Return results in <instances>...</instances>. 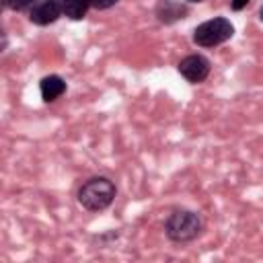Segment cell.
<instances>
[{"label": "cell", "mask_w": 263, "mask_h": 263, "mask_svg": "<svg viewBox=\"0 0 263 263\" xmlns=\"http://www.w3.org/2000/svg\"><path fill=\"white\" fill-rule=\"evenodd\" d=\"M115 183L107 177H92L78 189V201L88 212H101L115 199Z\"/></svg>", "instance_id": "1"}, {"label": "cell", "mask_w": 263, "mask_h": 263, "mask_svg": "<svg viewBox=\"0 0 263 263\" xmlns=\"http://www.w3.org/2000/svg\"><path fill=\"white\" fill-rule=\"evenodd\" d=\"M166 236L175 242H189L201 232V220L191 210H175L166 218Z\"/></svg>", "instance_id": "2"}, {"label": "cell", "mask_w": 263, "mask_h": 263, "mask_svg": "<svg viewBox=\"0 0 263 263\" xmlns=\"http://www.w3.org/2000/svg\"><path fill=\"white\" fill-rule=\"evenodd\" d=\"M232 35H234L232 23L224 16H218V18H210V21L201 23L193 31V41L201 47H216V45L228 41Z\"/></svg>", "instance_id": "3"}, {"label": "cell", "mask_w": 263, "mask_h": 263, "mask_svg": "<svg viewBox=\"0 0 263 263\" xmlns=\"http://www.w3.org/2000/svg\"><path fill=\"white\" fill-rule=\"evenodd\" d=\"M179 72L189 82H203L210 74V62H208V58L193 53V55H187L179 62Z\"/></svg>", "instance_id": "4"}, {"label": "cell", "mask_w": 263, "mask_h": 263, "mask_svg": "<svg viewBox=\"0 0 263 263\" xmlns=\"http://www.w3.org/2000/svg\"><path fill=\"white\" fill-rule=\"evenodd\" d=\"M62 12H64L62 0H39V2L31 8L29 18H31V23H35V25L45 27V25L58 21V16H60Z\"/></svg>", "instance_id": "5"}, {"label": "cell", "mask_w": 263, "mask_h": 263, "mask_svg": "<svg viewBox=\"0 0 263 263\" xmlns=\"http://www.w3.org/2000/svg\"><path fill=\"white\" fill-rule=\"evenodd\" d=\"M39 90H41V99L45 103H51V101H55L58 97H62L66 92V82L58 74H49L41 80Z\"/></svg>", "instance_id": "6"}, {"label": "cell", "mask_w": 263, "mask_h": 263, "mask_svg": "<svg viewBox=\"0 0 263 263\" xmlns=\"http://www.w3.org/2000/svg\"><path fill=\"white\" fill-rule=\"evenodd\" d=\"M62 4H64V14L72 21L84 18L88 6H92L90 0H62Z\"/></svg>", "instance_id": "7"}, {"label": "cell", "mask_w": 263, "mask_h": 263, "mask_svg": "<svg viewBox=\"0 0 263 263\" xmlns=\"http://www.w3.org/2000/svg\"><path fill=\"white\" fill-rule=\"evenodd\" d=\"M2 4L10 10H25L29 6H35L37 0H2Z\"/></svg>", "instance_id": "8"}, {"label": "cell", "mask_w": 263, "mask_h": 263, "mask_svg": "<svg viewBox=\"0 0 263 263\" xmlns=\"http://www.w3.org/2000/svg\"><path fill=\"white\" fill-rule=\"evenodd\" d=\"M119 0H90V4L95 6V8H99V10H105V8H111V6H115Z\"/></svg>", "instance_id": "9"}, {"label": "cell", "mask_w": 263, "mask_h": 263, "mask_svg": "<svg viewBox=\"0 0 263 263\" xmlns=\"http://www.w3.org/2000/svg\"><path fill=\"white\" fill-rule=\"evenodd\" d=\"M230 4H232V8H234V10H242V8L249 4V0H232Z\"/></svg>", "instance_id": "10"}, {"label": "cell", "mask_w": 263, "mask_h": 263, "mask_svg": "<svg viewBox=\"0 0 263 263\" xmlns=\"http://www.w3.org/2000/svg\"><path fill=\"white\" fill-rule=\"evenodd\" d=\"M259 16H261V21H263V6H261V10H259Z\"/></svg>", "instance_id": "11"}, {"label": "cell", "mask_w": 263, "mask_h": 263, "mask_svg": "<svg viewBox=\"0 0 263 263\" xmlns=\"http://www.w3.org/2000/svg\"><path fill=\"white\" fill-rule=\"evenodd\" d=\"M189 2H201V0H189Z\"/></svg>", "instance_id": "12"}]
</instances>
